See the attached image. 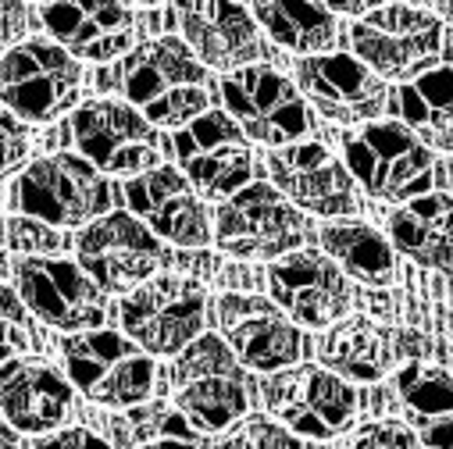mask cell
Returning <instances> with one entry per match:
<instances>
[{
	"instance_id": "2e32d148",
	"label": "cell",
	"mask_w": 453,
	"mask_h": 449,
	"mask_svg": "<svg viewBox=\"0 0 453 449\" xmlns=\"http://www.w3.org/2000/svg\"><path fill=\"white\" fill-rule=\"evenodd\" d=\"M218 328L229 350L250 371H282L303 357V335L286 310L261 296L229 293L218 300Z\"/></svg>"
},
{
	"instance_id": "8d00e7d4",
	"label": "cell",
	"mask_w": 453,
	"mask_h": 449,
	"mask_svg": "<svg viewBox=\"0 0 453 449\" xmlns=\"http://www.w3.org/2000/svg\"><path fill=\"white\" fill-rule=\"evenodd\" d=\"M26 26H29V8L19 4V0H4V47L15 50L19 40L26 36Z\"/></svg>"
},
{
	"instance_id": "603a6c76",
	"label": "cell",
	"mask_w": 453,
	"mask_h": 449,
	"mask_svg": "<svg viewBox=\"0 0 453 449\" xmlns=\"http://www.w3.org/2000/svg\"><path fill=\"white\" fill-rule=\"evenodd\" d=\"M4 421L22 435H43L72 414V385L43 361H4Z\"/></svg>"
},
{
	"instance_id": "d6a6232c",
	"label": "cell",
	"mask_w": 453,
	"mask_h": 449,
	"mask_svg": "<svg viewBox=\"0 0 453 449\" xmlns=\"http://www.w3.org/2000/svg\"><path fill=\"white\" fill-rule=\"evenodd\" d=\"M61 247V236L54 232V224L47 221H36V217H8V250H19V254H29V257H43L50 250Z\"/></svg>"
},
{
	"instance_id": "1f68e13d",
	"label": "cell",
	"mask_w": 453,
	"mask_h": 449,
	"mask_svg": "<svg viewBox=\"0 0 453 449\" xmlns=\"http://www.w3.org/2000/svg\"><path fill=\"white\" fill-rule=\"evenodd\" d=\"M33 310L22 303L15 285H4V361H15V354L40 350V331L29 317Z\"/></svg>"
},
{
	"instance_id": "f1b7e54d",
	"label": "cell",
	"mask_w": 453,
	"mask_h": 449,
	"mask_svg": "<svg viewBox=\"0 0 453 449\" xmlns=\"http://www.w3.org/2000/svg\"><path fill=\"white\" fill-rule=\"evenodd\" d=\"M325 254L365 285H389L396 278L393 243L361 221H332L321 229Z\"/></svg>"
},
{
	"instance_id": "8992f818",
	"label": "cell",
	"mask_w": 453,
	"mask_h": 449,
	"mask_svg": "<svg viewBox=\"0 0 453 449\" xmlns=\"http://www.w3.org/2000/svg\"><path fill=\"white\" fill-rule=\"evenodd\" d=\"M354 57L365 61L379 79L414 82L418 75L432 72L442 47V26L425 8L389 4L372 8L365 19L350 26Z\"/></svg>"
},
{
	"instance_id": "5bb4252c",
	"label": "cell",
	"mask_w": 453,
	"mask_h": 449,
	"mask_svg": "<svg viewBox=\"0 0 453 449\" xmlns=\"http://www.w3.org/2000/svg\"><path fill=\"white\" fill-rule=\"evenodd\" d=\"M175 157L193 189L207 200H229L250 186L254 154L233 115L207 110L175 133Z\"/></svg>"
},
{
	"instance_id": "9a60e30c",
	"label": "cell",
	"mask_w": 453,
	"mask_h": 449,
	"mask_svg": "<svg viewBox=\"0 0 453 449\" xmlns=\"http://www.w3.org/2000/svg\"><path fill=\"white\" fill-rule=\"evenodd\" d=\"M15 289L22 303L58 331H93L107 317L104 289L82 271V264L61 257H22L15 264Z\"/></svg>"
},
{
	"instance_id": "f546056e",
	"label": "cell",
	"mask_w": 453,
	"mask_h": 449,
	"mask_svg": "<svg viewBox=\"0 0 453 449\" xmlns=\"http://www.w3.org/2000/svg\"><path fill=\"white\" fill-rule=\"evenodd\" d=\"M111 438L115 449H200L193 421L165 400L140 403L111 417Z\"/></svg>"
},
{
	"instance_id": "d4e9b609",
	"label": "cell",
	"mask_w": 453,
	"mask_h": 449,
	"mask_svg": "<svg viewBox=\"0 0 453 449\" xmlns=\"http://www.w3.org/2000/svg\"><path fill=\"white\" fill-rule=\"evenodd\" d=\"M396 396L425 449H453V375L432 364H407L396 375Z\"/></svg>"
},
{
	"instance_id": "f35d334b",
	"label": "cell",
	"mask_w": 453,
	"mask_h": 449,
	"mask_svg": "<svg viewBox=\"0 0 453 449\" xmlns=\"http://www.w3.org/2000/svg\"><path fill=\"white\" fill-rule=\"evenodd\" d=\"M446 179H449V189H453V157L446 161Z\"/></svg>"
},
{
	"instance_id": "5b68a950",
	"label": "cell",
	"mask_w": 453,
	"mask_h": 449,
	"mask_svg": "<svg viewBox=\"0 0 453 449\" xmlns=\"http://www.w3.org/2000/svg\"><path fill=\"white\" fill-rule=\"evenodd\" d=\"M350 175L375 200H418L432 186V150L403 122H372L343 136Z\"/></svg>"
},
{
	"instance_id": "7a4b0ae2",
	"label": "cell",
	"mask_w": 453,
	"mask_h": 449,
	"mask_svg": "<svg viewBox=\"0 0 453 449\" xmlns=\"http://www.w3.org/2000/svg\"><path fill=\"white\" fill-rule=\"evenodd\" d=\"M175 407L200 431H225L247 417L250 385L240 357L221 335H200L189 343L172 368Z\"/></svg>"
},
{
	"instance_id": "d6986e66",
	"label": "cell",
	"mask_w": 453,
	"mask_h": 449,
	"mask_svg": "<svg viewBox=\"0 0 453 449\" xmlns=\"http://www.w3.org/2000/svg\"><path fill=\"white\" fill-rule=\"evenodd\" d=\"M268 171L279 193L321 217H347L357 214L354 175L335 161V154L321 143H293L268 154Z\"/></svg>"
},
{
	"instance_id": "484cf974",
	"label": "cell",
	"mask_w": 453,
	"mask_h": 449,
	"mask_svg": "<svg viewBox=\"0 0 453 449\" xmlns=\"http://www.w3.org/2000/svg\"><path fill=\"white\" fill-rule=\"evenodd\" d=\"M321 361L328 371L350 382H379L393 361H396V343L393 331L368 321V317H347L325 331L321 339Z\"/></svg>"
},
{
	"instance_id": "9c48e42d",
	"label": "cell",
	"mask_w": 453,
	"mask_h": 449,
	"mask_svg": "<svg viewBox=\"0 0 453 449\" xmlns=\"http://www.w3.org/2000/svg\"><path fill=\"white\" fill-rule=\"evenodd\" d=\"M203 285L179 275H157L133 293H126L119 314L129 339H136L154 357L182 354L200 339L203 328Z\"/></svg>"
},
{
	"instance_id": "83f0119b",
	"label": "cell",
	"mask_w": 453,
	"mask_h": 449,
	"mask_svg": "<svg viewBox=\"0 0 453 449\" xmlns=\"http://www.w3.org/2000/svg\"><path fill=\"white\" fill-rule=\"evenodd\" d=\"M403 126L428 147L453 154V68H432L400 86Z\"/></svg>"
},
{
	"instance_id": "3957f363",
	"label": "cell",
	"mask_w": 453,
	"mask_h": 449,
	"mask_svg": "<svg viewBox=\"0 0 453 449\" xmlns=\"http://www.w3.org/2000/svg\"><path fill=\"white\" fill-rule=\"evenodd\" d=\"M61 354H65L72 385L100 407L129 410L147 403V396L154 392L150 354L122 331L93 328V331L68 335L61 343Z\"/></svg>"
},
{
	"instance_id": "7402d4cb",
	"label": "cell",
	"mask_w": 453,
	"mask_h": 449,
	"mask_svg": "<svg viewBox=\"0 0 453 449\" xmlns=\"http://www.w3.org/2000/svg\"><path fill=\"white\" fill-rule=\"evenodd\" d=\"M126 200L147 229L175 247H203L211 240L207 210L193 182L175 168H154L126 182Z\"/></svg>"
},
{
	"instance_id": "277c9868",
	"label": "cell",
	"mask_w": 453,
	"mask_h": 449,
	"mask_svg": "<svg viewBox=\"0 0 453 449\" xmlns=\"http://www.w3.org/2000/svg\"><path fill=\"white\" fill-rule=\"evenodd\" d=\"M307 240V217L275 186L250 182L214 214V243L243 261H282Z\"/></svg>"
},
{
	"instance_id": "4dcf8cb0",
	"label": "cell",
	"mask_w": 453,
	"mask_h": 449,
	"mask_svg": "<svg viewBox=\"0 0 453 449\" xmlns=\"http://www.w3.org/2000/svg\"><path fill=\"white\" fill-rule=\"evenodd\" d=\"M214 449H303V445L286 424L250 414V417L236 421L229 431H225L214 442Z\"/></svg>"
},
{
	"instance_id": "52a82bcc",
	"label": "cell",
	"mask_w": 453,
	"mask_h": 449,
	"mask_svg": "<svg viewBox=\"0 0 453 449\" xmlns=\"http://www.w3.org/2000/svg\"><path fill=\"white\" fill-rule=\"evenodd\" d=\"M107 182L100 168L75 154H54L33 161L12 186V207L26 217L47 221L54 229H72V224H93L107 210Z\"/></svg>"
},
{
	"instance_id": "d590c367",
	"label": "cell",
	"mask_w": 453,
	"mask_h": 449,
	"mask_svg": "<svg viewBox=\"0 0 453 449\" xmlns=\"http://www.w3.org/2000/svg\"><path fill=\"white\" fill-rule=\"evenodd\" d=\"M36 449H111L100 435H93L89 428H65V431H50L36 442Z\"/></svg>"
},
{
	"instance_id": "e0dca14e",
	"label": "cell",
	"mask_w": 453,
	"mask_h": 449,
	"mask_svg": "<svg viewBox=\"0 0 453 449\" xmlns=\"http://www.w3.org/2000/svg\"><path fill=\"white\" fill-rule=\"evenodd\" d=\"M300 93L339 126H372L386 107V82L350 54H314L296 61Z\"/></svg>"
},
{
	"instance_id": "4316f807",
	"label": "cell",
	"mask_w": 453,
	"mask_h": 449,
	"mask_svg": "<svg viewBox=\"0 0 453 449\" xmlns=\"http://www.w3.org/2000/svg\"><path fill=\"white\" fill-rule=\"evenodd\" d=\"M250 15L254 22H261V29H268L279 47L307 57L328 54L339 33L335 15L318 0H257V4H250Z\"/></svg>"
},
{
	"instance_id": "ffe728a7",
	"label": "cell",
	"mask_w": 453,
	"mask_h": 449,
	"mask_svg": "<svg viewBox=\"0 0 453 449\" xmlns=\"http://www.w3.org/2000/svg\"><path fill=\"white\" fill-rule=\"evenodd\" d=\"M186 47L196 54L200 65L218 72H243L265 57V43L250 8L233 0H182L175 4Z\"/></svg>"
},
{
	"instance_id": "6da1fadb",
	"label": "cell",
	"mask_w": 453,
	"mask_h": 449,
	"mask_svg": "<svg viewBox=\"0 0 453 449\" xmlns=\"http://www.w3.org/2000/svg\"><path fill=\"white\" fill-rule=\"evenodd\" d=\"M96 82L104 89H122L150 126L186 129L207 115V68L175 36H161L129 50L115 72H100Z\"/></svg>"
},
{
	"instance_id": "74e56055",
	"label": "cell",
	"mask_w": 453,
	"mask_h": 449,
	"mask_svg": "<svg viewBox=\"0 0 453 449\" xmlns=\"http://www.w3.org/2000/svg\"><path fill=\"white\" fill-rule=\"evenodd\" d=\"M0 442H4V449H19V428L4 424V435H0Z\"/></svg>"
},
{
	"instance_id": "ac0fdd59",
	"label": "cell",
	"mask_w": 453,
	"mask_h": 449,
	"mask_svg": "<svg viewBox=\"0 0 453 449\" xmlns=\"http://www.w3.org/2000/svg\"><path fill=\"white\" fill-rule=\"evenodd\" d=\"M275 303L303 328H332L350 310L347 275L328 254L296 250L268 268Z\"/></svg>"
},
{
	"instance_id": "30bf717a",
	"label": "cell",
	"mask_w": 453,
	"mask_h": 449,
	"mask_svg": "<svg viewBox=\"0 0 453 449\" xmlns=\"http://www.w3.org/2000/svg\"><path fill=\"white\" fill-rule=\"evenodd\" d=\"M221 96H225L229 115L236 118V126L250 140L272 150L293 147L311 133V110H307L300 86H293L275 68L254 65V68L225 75Z\"/></svg>"
},
{
	"instance_id": "836d02e7",
	"label": "cell",
	"mask_w": 453,
	"mask_h": 449,
	"mask_svg": "<svg viewBox=\"0 0 453 449\" xmlns=\"http://www.w3.org/2000/svg\"><path fill=\"white\" fill-rule=\"evenodd\" d=\"M350 449H425V442L400 421H375L354 435Z\"/></svg>"
},
{
	"instance_id": "cb8c5ba5",
	"label": "cell",
	"mask_w": 453,
	"mask_h": 449,
	"mask_svg": "<svg viewBox=\"0 0 453 449\" xmlns=\"http://www.w3.org/2000/svg\"><path fill=\"white\" fill-rule=\"evenodd\" d=\"M389 243L421 268L453 275V196L425 193L389 214Z\"/></svg>"
},
{
	"instance_id": "e575fe53",
	"label": "cell",
	"mask_w": 453,
	"mask_h": 449,
	"mask_svg": "<svg viewBox=\"0 0 453 449\" xmlns=\"http://www.w3.org/2000/svg\"><path fill=\"white\" fill-rule=\"evenodd\" d=\"M0 133H4V175L12 179L22 161L29 157V129L19 115H12V110H4V118H0Z\"/></svg>"
},
{
	"instance_id": "7c38bea8",
	"label": "cell",
	"mask_w": 453,
	"mask_h": 449,
	"mask_svg": "<svg viewBox=\"0 0 453 449\" xmlns=\"http://www.w3.org/2000/svg\"><path fill=\"white\" fill-rule=\"evenodd\" d=\"M79 61L50 40H26L4 50V107L22 122H54L79 100Z\"/></svg>"
},
{
	"instance_id": "ba28073f",
	"label": "cell",
	"mask_w": 453,
	"mask_h": 449,
	"mask_svg": "<svg viewBox=\"0 0 453 449\" xmlns=\"http://www.w3.org/2000/svg\"><path fill=\"white\" fill-rule=\"evenodd\" d=\"M268 414L286 424L293 435L335 438L357 417V392L328 368L296 364L268 375L261 382Z\"/></svg>"
},
{
	"instance_id": "44dd1931",
	"label": "cell",
	"mask_w": 453,
	"mask_h": 449,
	"mask_svg": "<svg viewBox=\"0 0 453 449\" xmlns=\"http://www.w3.org/2000/svg\"><path fill=\"white\" fill-rule=\"evenodd\" d=\"M40 15L54 43L79 61H115L140 33V15L115 0H61V4H43Z\"/></svg>"
},
{
	"instance_id": "8fae6325",
	"label": "cell",
	"mask_w": 453,
	"mask_h": 449,
	"mask_svg": "<svg viewBox=\"0 0 453 449\" xmlns=\"http://www.w3.org/2000/svg\"><path fill=\"white\" fill-rule=\"evenodd\" d=\"M79 154L107 175H147L157 168L161 140L133 103L89 100L72 115Z\"/></svg>"
},
{
	"instance_id": "4fadbf2b",
	"label": "cell",
	"mask_w": 453,
	"mask_h": 449,
	"mask_svg": "<svg viewBox=\"0 0 453 449\" xmlns=\"http://www.w3.org/2000/svg\"><path fill=\"white\" fill-rule=\"evenodd\" d=\"M79 264L104 293H133L165 264L157 236L133 214H104L79 232Z\"/></svg>"
}]
</instances>
